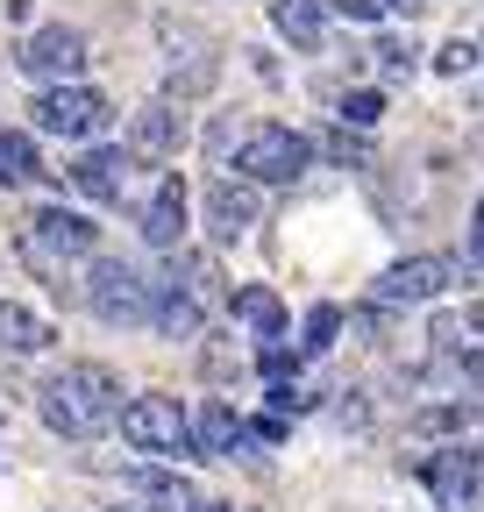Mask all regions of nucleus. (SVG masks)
Segmentation results:
<instances>
[{"mask_svg":"<svg viewBox=\"0 0 484 512\" xmlns=\"http://www.w3.org/2000/svg\"><path fill=\"white\" fill-rule=\"evenodd\" d=\"M271 22H278V36L292 50H321V36H328V8H321V0H271Z\"/></svg>","mask_w":484,"mask_h":512,"instance_id":"6ab92c4d","label":"nucleus"},{"mask_svg":"<svg viewBox=\"0 0 484 512\" xmlns=\"http://www.w3.org/2000/svg\"><path fill=\"white\" fill-rule=\"evenodd\" d=\"M79 299L93 306V320H107V328H143L150 320V278L129 264V256H93Z\"/></svg>","mask_w":484,"mask_h":512,"instance_id":"20e7f679","label":"nucleus"},{"mask_svg":"<svg viewBox=\"0 0 484 512\" xmlns=\"http://www.w3.org/2000/svg\"><path fill=\"white\" fill-rule=\"evenodd\" d=\"M193 456H250V427L235 420L228 399H207L193 413Z\"/></svg>","mask_w":484,"mask_h":512,"instance_id":"dca6fc26","label":"nucleus"},{"mask_svg":"<svg viewBox=\"0 0 484 512\" xmlns=\"http://www.w3.org/2000/svg\"><path fill=\"white\" fill-rule=\"evenodd\" d=\"M114 427H121V441L136 448V456H193V413L178 406L171 392H143V399H121V413H114Z\"/></svg>","mask_w":484,"mask_h":512,"instance_id":"f03ea898","label":"nucleus"},{"mask_svg":"<svg viewBox=\"0 0 484 512\" xmlns=\"http://www.w3.org/2000/svg\"><path fill=\"white\" fill-rule=\"evenodd\" d=\"M470 242L484 249V200H477V214H470Z\"/></svg>","mask_w":484,"mask_h":512,"instance_id":"c85d7f7f","label":"nucleus"},{"mask_svg":"<svg viewBox=\"0 0 484 512\" xmlns=\"http://www.w3.org/2000/svg\"><path fill=\"white\" fill-rule=\"evenodd\" d=\"M107 512H143V505H107Z\"/></svg>","mask_w":484,"mask_h":512,"instance_id":"2f4dec72","label":"nucleus"},{"mask_svg":"<svg viewBox=\"0 0 484 512\" xmlns=\"http://www.w3.org/2000/svg\"><path fill=\"white\" fill-rule=\"evenodd\" d=\"M257 214H264V200H257V185L250 178H207V228H214V242H242L257 228Z\"/></svg>","mask_w":484,"mask_h":512,"instance_id":"9b49d317","label":"nucleus"},{"mask_svg":"<svg viewBox=\"0 0 484 512\" xmlns=\"http://www.w3.org/2000/svg\"><path fill=\"white\" fill-rule=\"evenodd\" d=\"M292 363H299V356H292V349H278V342H264V349H257V370H264L271 384H285V377H292Z\"/></svg>","mask_w":484,"mask_h":512,"instance_id":"393cba45","label":"nucleus"},{"mask_svg":"<svg viewBox=\"0 0 484 512\" xmlns=\"http://www.w3.org/2000/svg\"><path fill=\"white\" fill-rule=\"evenodd\" d=\"M378 8H399V15H413V8H420V0H378Z\"/></svg>","mask_w":484,"mask_h":512,"instance_id":"c756f323","label":"nucleus"},{"mask_svg":"<svg viewBox=\"0 0 484 512\" xmlns=\"http://www.w3.org/2000/svg\"><path fill=\"white\" fill-rule=\"evenodd\" d=\"M186 114H178V100H150L129 114V157H178L186 150Z\"/></svg>","mask_w":484,"mask_h":512,"instance_id":"f8f14e48","label":"nucleus"},{"mask_svg":"<svg viewBox=\"0 0 484 512\" xmlns=\"http://www.w3.org/2000/svg\"><path fill=\"white\" fill-rule=\"evenodd\" d=\"M121 377L107 363H65V370H50L36 384V413L50 434H65V441H100L121 413Z\"/></svg>","mask_w":484,"mask_h":512,"instance_id":"f257e3e1","label":"nucleus"},{"mask_svg":"<svg viewBox=\"0 0 484 512\" xmlns=\"http://www.w3.org/2000/svg\"><path fill=\"white\" fill-rule=\"evenodd\" d=\"M29 114H36V128L43 136H65V143H86V136H100V128L114 121V107H107V93L100 86H43L36 100H29Z\"/></svg>","mask_w":484,"mask_h":512,"instance_id":"39448f33","label":"nucleus"},{"mask_svg":"<svg viewBox=\"0 0 484 512\" xmlns=\"http://www.w3.org/2000/svg\"><path fill=\"white\" fill-rule=\"evenodd\" d=\"M328 15H349V22H378V0H321Z\"/></svg>","mask_w":484,"mask_h":512,"instance_id":"a878e982","label":"nucleus"},{"mask_svg":"<svg viewBox=\"0 0 484 512\" xmlns=\"http://www.w3.org/2000/svg\"><path fill=\"white\" fill-rule=\"evenodd\" d=\"M129 171H136L129 150H86V157L72 164V185L86 192L93 207H121V200H129Z\"/></svg>","mask_w":484,"mask_h":512,"instance_id":"4468645a","label":"nucleus"},{"mask_svg":"<svg viewBox=\"0 0 484 512\" xmlns=\"http://www.w3.org/2000/svg\"><path fill=\"white\" fill-rule=\"evenodd\" d=\"M463 328H470V335H484V299H477V306L463 313Z\"/></svg>","mask_w":484,"mask_h":512,"instance_id":"cd10ccee","label":"nucleus"},{"mask_svg":"<svg viewBox=\"0 0 484 512\" xmlns=\"http://www.w3.org/2000/svg\"><path fill=\"white\" fill-rule=\"evenodd\" d=\"M143 242L150 249H186V178H157V192H150V200H143Z\"/></svg>","mask_w":484,"mask_h":512,"instance_id":"ddd939ff","label":"nucleus"},{"mask_svg":"<svg viewBox=\"0 0 484 512\" xmlns=\"http://www.w3.org/2000/svg\"><path fill=\"white\" fill-rule=\"evenodd\" d=\"M164 43H171V93L164 100H200L214 79H221V57H214V43H200L193 29H178V22H164Z\"/></svg>","mask_w":484,"mask_h":512,"instance_id":"9d476101","label":"nucleus"},{"mask_svg":"<svg viewBox=\"0 0 484 512\" xmlns=\"http://www.w3.org/2000/svg\"><path fill=\"white\" fill-rule=\"evenodd\" d=\"M86 36L72 29V22H43V29H29L22 36V50H15V64L29 79H50V86H72L79 72H86Z\"/></svg>","mask_w":484,"mask_h":512,"instance_id":"0eeeda50","label":"nucleus"},{"mask_svg":"<svg viewBox=\"0 0 484 512\" xmlns=\"http://www.w3.org/2000/svg\"><path fill=\"white\" fill-rule=\"evenodd\" d=\"M335 335H342V306H314L307 313V342H299V349H307V356H321V349H335Z\"/></svg>","mask_w":484,"mask_h":512,"instance_id":"5701e85b","label":"nucleus"},{"mask_svg":"<svg viewBox=\"0 0 484 512\" xmlns=\"http://www.w3.org/2000/svg\"><path fill=\"white\" fill-rule=\"evenodd\" d=\"M470 420H484V392H477V399H442V406H420V413L406 420V434H420V441L456 434V441H463V427H470Z\"/></svg>","mask_w":484,"mask_h":512,"instance_id":"412c9836","label":"nucleus"},{"mask_svg":"<svg viewBox=\"0 0 484 512\" xmlns=\"http://www.w3.org/2000/svg\"><path fill=\"white\" fill-rule=\"evenodd\" d=\"M456 285V256H406L378 278V306H428Z\"/></svg>","mask_w":484,"mask_h":512,"instance_id":"1a4fd4ad","label":"nucleus"},{"mask_svg":"<svg viewBox=\"0 0 484 512\" xmlns=\"http://www.w3.org/2000/svg\"><path fill=\"white\" fill-rule=\"evenodd\" d=\"M143 328H157V335H171V342H193V335L207 328V306H200L186 285L150 278V320H143Z\"/></svg>","mask_w":484,"mask_h":512,"instance_id":"2eb2a0df","label":"nucleus"},{"mask_svg":"<svg viewBox=\"0 0 484 512\" xmlns=\"http://www.w3.org/2000/svg\"><path fill=\"white\" fill-rule=\"evenodd\" d=\"M57 342V328L36 313V306H22V299H0V349H15V356H43Z\"/></svg>","mask_w":484,"mask_h":512,"instance_id":"a211bd4d","label":"nucleus"},{"mask_svg":"<svg viewBox=\"0 0 484 512\" xmlns=\"http://www.w3.org/2000/svg\"><path fill=\"white\" fill-rule=\"evenodd\" d=\"M36 178H43L36 136L29 128H0V185H36Z\"/></svg>","mask_w":484,"mask_h":512,"instance_id":"4be33fe9","label":"nucleus"},{"mask_svg":"<svg viewBox=\"0 0 484 512\" xmlns=\"http://www.w3.org/2000/svg\"><path fill=\"white\" fill-rule=\"evenodd\" d=\"M129 484H136V498H150L143 512H200V491L178 477V470H157V463H136L129 470Z\"/></svg>","mask_w":484,"mask_h":512,"instance_id":"f3484780","label":"nucleus"},{"mask_svg":"<svg viewBox=\"0 0 484 512\" xmlns=\"http://www.w3.org/2000/svg\"><path fill=\"white\" fill-rule=\"evenodd\" d=\"M307 164H314V143L285 121H257L235 143V178H250V185H292Z\"/></svg>","mask_w":484,"mask_h":512,"instance_id":"7ed1b4c3","label":"nucleus"},{"mask_svg":"<svg viewBox=\"0 0 484 512\" xmlns=\"http://www.w3.org/2000/svg\"><path fill=\"white\" fill-rule=\"evenodd\" d=\"M200 512H242V505H207V498H200Z\"/></svg>","mask_w":484,"mask_h":512,"instance_id":"7c9ffc66","label":"nucleus"},{"mask_svg":"<svg viewBox=\"0 0 484 512\" xmlns=\"http://www.w3.org/2000/svg\"><path fill=\"white\" fill-rule=\"evenodd\" d=\"M378 114H385V100H378V93H349V100H342V121H349V128H371Z\"/></svg>","mask_w":484,"mask_h":512,"instance_id":"b1692460","label":"nucleus"},{"mask_svg":"<svg viewBox=\"0 0 484 512\" xmlns=\"http://www.w3.org/2000/svg\"><path fill=\"white\" fill-rule=\"evenodd\" d=\"M22 242H36L43 256H57V264H72V256H100V228L79 207H36L22 221Z\"/></svg>","mask_w":484,"mask_h":512,"instance_id":"6e6552de","label":"nucleus"},{"mask_svg":"<svg viewBox=\"0 0 484 512\" xmlns=\"http://www.w3.org/2000/svg\"><path fill=\"white\" fill-rule=\"evenodd\" d=\"M420 477H428V491H435L442 512H484V441L435 448V456L420 463Z\"/></svg>","mask_w":484,"mask_h":512,"instance_id":"423d86ee","label":"nucleus"},{"mask_svg":"<svg viewBox=\"0 0 484 512\" xmlns=\"http://www.w3.org/2000/svg\"><path fill=\"white\" fill-rule=\"evenodd\" d=\"M250 441H271V448H278V441H285V420H278V413H264V420H250Z\"/></svg>","mask_w":484,"mask_h":512,"instance_id":"bb28decb","label":"nucleus"},{"mask_svg":"<svg viewBox=\"0 0 484 512\" xmlns=\"http://www.w3.org/2000/svg\"><path fill=\"white\" fill-rule=\"evenodd\" d=\"M228 306H235L242 328H257L264 342H278V335H285V299H278L271 285H235V292H228Z\"/></svg>","mask_w":484,"mask_h":512,"instance_id":"aec40b11","label":"nucleus"}]
</instances>
